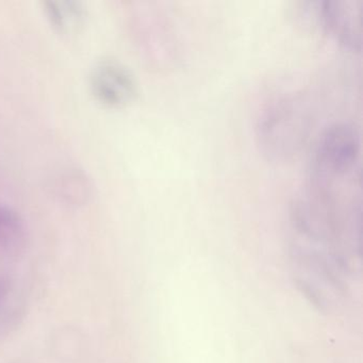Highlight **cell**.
Segmentation results:
<instances>
[{
	"label": "cell",
	"instance_id": "7",
	"mask_svg": "<svg viewBox=\"0 0 363 363\" xmlns=\"http://www.w3.org/2000/svg\"><path fill=\"white\" fill-rule=\"evenodd\" d=\"M56 189L63 201L76 206L88 201L92 193L90 179L79 169H71L62 174L57 182Z\"/></svg>",
	"mask_w": 363,
	"mask_h": 363
},
{
	"label": "cell",
	"instance_id": "4",
	"mask_svg": "<svg viewBox=\"0 0 363 363\" xmlns=\"http://www.w3.org/2000/svg\"><path fill=\"white\" fill-rule=\"evenodd\" d=\"M90 86L97 101L109 107H124L138 93L137 80L130 69L112 59L95 65L91 72Z\"/></svg>",
	"mask_w": 363,
	"mask_h": 363
},
{
	"label": "cell",
	"instance_id": "3",
	"mask_svg": "<svg viewBox=\"0 0 363 363\" xmlns=\"http://www.w3.org/2000/svg\"><path fill=\"white\" fill-rule=\"evenodd\" d=\"M363 0H325L318 3V24L344 48L360 52Z\"/></svg>",
	"mask_w": 363,
	"mask_h": 363
},
{
	"label": "cell",
	"instance_id": "5",
	"mask_svg": "<svg viewBox=\"0 0 363 363\" xmlns=\"http://www.w3.org/2000/svg\"><path fill=\"white\" fill-rule=\"evenodd\" d=\"M28 243V230L24 218L11 206L0 201V252L18 256Z\"/></svg>",
	"mask_w": 363,
	"mask_h": 363
},
{
	"label": "cell",
	"instance_id": "6",
	"mask_svg": "<svg viewBox=\"0 0 363 363\" xmlns=\"http://www.w3.org/2000/svg\"><path fill=\"white\" fill-rule=\"evenodd\" d=\"M44 8L48 20L61 33L77 30L86 16L84 5L77 0H48Z\"/></svg>",
	"mask_w": 363,
	"mask_h": 363
},
{
	"label": "cell",
	"instance_id": "1",
	"mask_svg": "<svg viewBox=\"0 0 363 363\" xmlns=\"http://www.w3.org/2000/svg\"><path fill=\"white\" fill-rule=\"evenodd\" d=\"M311 112L301 96L286 97L272 104L261 116L258 141L273 160H286L305 144L311 128Z\"/></svg>",
	"mask_w": 363,
	"mask_h": 363
},
{
	"label": "cell",
	"instance_id": "2",
	"mask_svg": "<svg viewBox=\"0 0 363 363\" xmlns=\"http://www.w3.org/2000/svg\"><path fill=\"white\" fill-rule=\"evenodd\" d=\"M361 135L354 123L330 125L316 144L312 159V186H326L361 177Z\"/></svg>",
	"mask_w": 363,
	"mask_h": 363
}]
</instances>
